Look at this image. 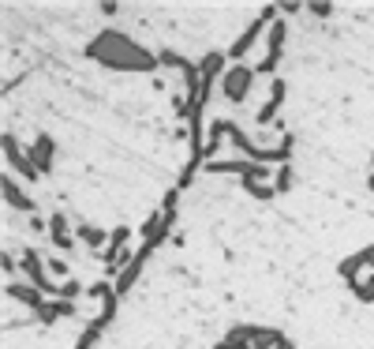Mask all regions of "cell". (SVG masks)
Masks as SVG:
<instances>
[{
	"mask_svg": "<svg viewBox=\"0 0 374 349\" xmlns=\"http://www.w3.org/2000/svg\"><path fill=\"white\" fill-rule=\"evenodd\" d=\"M86 57H94V61L116 68V72H154V68H161L157 53L135 45L127 34H120V31H101L94 42L86 45Z\"/></svg>",
	"mask_w": 374,
	"mask_h": 349,
	"instance_id": "6da1fadb",
	"label": "cell"
},
{
	"mask_svg": "<svg viewBox=\"0 0 374 349\" xmlns=\"http://www.w3.org/2000/svg\"><path fill=\"white\" fill-rule=\"evenodd\" d=\"M274 15H277V8H262V12H258L255 19H251V27H247V31H244V34L236 38V42L228 45V61H232V64H240V61H244V57L251 53V49L258 45V38H262V34H270V27L277 23Z\"/></svg>",
	"mask_w": 374,
	"mask_h": 349,
	"instance_id": "7a4b0ae2",
	"label": "cell"
},
{
	"mask_svg": "<svg viewBox=\"0 0 374 349\" xmlns=\"http://www.w3.org/2000/svg\"><path fill=\"white\" fill-rule=\"evenodd\" d=\"M255 79H258L255 68H247V64H232L228 72L221 75V83H217V87H221V98H225V102H232V105H244Z\"/></svg>",
	"mask_w": 374,
	"mask_h": 349,
	"instance_id": "3957f363",
	"label": "cell"
},
{
	"mask_svg": "<svg viewBox=\"0 0 374 349\" xmlns=\"http://www.w3.org/2000/svg\"><path fill=\"white\" fill-rule=\"evenodd\" d=\"M19 267H23V274H26L30 285H38L45 297H60V282L49 274V267H45V259H42V252H38V248H23V259H19Z\"/></svg>",
	"mask_w": 374,
	"mask_h": 349,
	"instance_id": "277c9868",
	"label": "cell"
},
{
	"mask_svg": "<svg viewBox=\"0 0 374 349\" xmlns=\"http://www.w3.org/2000/svg\"><path fill=\"white\" fill-rule=\"evenodd\" d=\"M4 162H8V173H19L26 184H34L38 177V165L30 162V154L26 151H19V139L12 135V132H4Z\"/></svg>",
	"mask_w": 374,
	"mask_h": 349,
	"instance_id": "5b68a950",
	"label": "cell"
},
{
	"mask_svg": "<svg viewBox=\"0 0 374 349\" xmlns=\"http://www.w3.org/2000/svg\"><path fill=\"white\" fill-rule=\"evenodd\" d=\"M113 315H116V293L101 301V312H98V315H94V319H90V323H86V331L79 334V342H75L72 349H94V342H98L101 334H105V327L113 323Z\"/></svg>",
	"mask_w": 374,
	"mask_h": 349,
	"instance_id": "8992f818",
	"label": "cell"
},
{
	"mask_svg": "<svg viewBox=\"0 0 374 349\" xmlns=\"http://www.w3.org/2000/svg\"><path fill=\"white\" fill-rule=\"evenodd\" d=\"M285 34H288L285 19H277V23L270 27V34H266V57H262V61H258V68H255L258 75H274V72H277L281 49H285Z\"/></svg>",
	"mask_w": 374,
	"mask_h": 349,
	"instance_id": "52a82bcc",
	"label": "cell"
},
{
	"mask_svg": "<svg viewBox=\"0 0 374 349\" xmlns=\"http://www.w3.org/2000/svg\"><path fill=\"white\" fill-rule=\"evenodd\" d=\"M0 188H4V203L12 207V211H23V214H34L38 211V203L30 199L23 188H19L15 181V173H4V181H0Z\"/></svg>",
	"mask_w": 374,
	"mask_h": 349,
	"instance_id": "ba28073f",
	"label": "cell"
},
{
	"mask_svg": "<svg viewBox=\"0 0 374 349\" xmlns=\"http://www.w3.org/2000/svg\"><path fill=\"white\" fill-rule=\"evenodd\" d=\"M150 252H154V248H146V244H143V248H139V252H135V259H131V263L124 267V271L116 274V282H113V289H116V297H124L127 289L135 285V278L143 274V263H146V259H150Z\"/></svg>",
	"mask_w": 374,
	"mask_h": 349,
	"instance_id": "9c48e42d",
	"label": "cell"
},
{
	"mask_svg": "<svg viewBox=\"0 0 374 349\" xmlns=\"http://www.w3.org/2000/svg\"><path fill=\"white\" fill-rule=\"evenodd\" d=\"M4 293L12 297V301H19L23 308H30V312H38V308L45 304V293H42L38 285H30V282H8Z\"/></svg>",
	"mask_w": 374,
	"mask_h": 349,
	"instance_id": "30bf717a",
	"label": "cell"
},
{
	"mask_svg": "<svg viewBox=\"0 0 374 349\" xmlns=\"http://www.w3.org/2000/svg\"><path fill=\"white\" fill-rule=\"evenodd\" d=\"M49 241H53L56 252H72V248H75V237L68 233V214L64 211L49 214Z\"/></svg>",
	"mask_w": 374,
	"mask_h": 349,
	"instance_id": "8fae6325",
	"label": "cell"
},
{
	"mask_svg": "<svg viewBox=\"0 0 374 349\" xmlns=\"http://www.w3.org/2000/svg\"><path fill=\"white\" fill-rule=\"evenodd\" d=\"M281 105H285V79H274V83H270L266 105H258V113H255V124H274Z\"/></svg>",
	"mask_w": 374,
	"mask_h": 349,
	"instance_id": "7c38bea8",
	"label": "cell"
},
{
	"mask_svg": "<svg viewBox=\"0 0 374 349\" xmlns=\"http://www.w3.org/2000/svg\"><path fill=\"white\" fill-rule=\"evenodd\" d=\"M53 151H56V143H53V135H38L34 143H30V162L38 165V173H49L53 169Z\"/></svg>",
	"mask_w": 374,
	"mask_h": 349,
	"instance_id": "4fadbf2b",
	"label": "cell"
},
{
	"mask_svg": "<svg viewBox=\"0 0 374 349\" xmlns=\"http://www.w3.org/2000/svg\"><path fill=\"white\" fill-rule=\"evenodd\" d=\"M75 237L90 248V252H98V255L109 248V233H105V229H98V225H83V222H79L75 225Z\"/></svg>",
	"mask_w": 374,
	"mask_h": 349,
	"instance_id": "5bb4252c",
	"label": "cell"
},
{
	"mask_svg": "<svg viewBox=\"0 0 374 349\" xmlns=\"http://www.w3.org/2000/svg\"><path fill=\"white\" fill-rule=\"evenodd\" d=\"M281 331H274V327H251V346L255 349H277L281 346Z\"/></svg>",
	"mask_w": 374,
	"mask_h": 349,
	"instance_id": "9a60e30c",
	"label": "cell"
},
{
	"mask_svg": "<svg viewBox=\"0 0 374 349\" xmlns=\"http://www.w3.org/2000/svg\"><path fill=\"white\" fill-rule=\"evenodd\" d=\"M363 267H367V263H363V252H356V255L341 259V263H337V274H341V278H345V282L352 285V282H359Z\"/></svg>",
	"mask_w": 374,
	"mask_h": 349,
	"instance_id": "2e32d148",
	"label": "cell"
},
{
	"mask_svg": "<svg viewBox=\"0 0 374 349\" xmlns=\"http://www.w3.org/2000/svg\"><path fill=\"white\" fill-rule=\"evenodd\" d=\"M348 289L356 293V301H363V304H374V274H363L359 282H352Z\"/></svg>",
	"mask_w": 374,
	"mask_h": 349,
	"instance_id": "e0dca14e",
	"label": "cell"
},
{
	"mask_svg": "<svg viewBox=\"0 0 374 349\" xmlns=\"http://www.w3.org/2000/svg\"><path fill=\"white\" fill-rule=\"evenodd\" d=\"M292 181H296V173H292V162L274 169V192H277V195H281V192H288V188H292Z\"/></svg>",
	"mask_w": 374,
	"mask_h": 349,
	"instance_id": "ac0fdd59",
	"label": "cell"
},
{
	"mask_svg": "<svg viewBox=\"0 0 374 349\" xmlns=\"http://www.w3.org/2000/svg\"><path fill=\"white\" fill-rule=\"evenodd\" d=\"M34 319H38V323H56V319H64V312H60V301H45L42 308H38V312H34Z\"/></svg>",
	"mask_w": 374,
	"mask_h": 349,
	"instance_id": "d6986e66",
	"label": "cell"
},
{
	"mask_svg": "<svg viewBox=\"0 0 374 349\" xmlns=\"http://www.w3.org/2000/svg\"><path fill=\"white\" fill-rule=\"evenodd\" d=\"M45 267H49V274H53L56 282H68V278H72V267H68L64 259H56V255H49V259H45Z\"/></svg>",
	"mask_w": 374,
	"mask_h": 349,
	"instance_id": "ffe728a7",
	"label": "cell"
},
{
	"mask_svg": "<svg viewBox=\"0 0 374 349\" xmlns=\"http://www.w3.org/2000/svg\"><path fill=\"white\" fill-rule=\"evenodd\" d=\"M240 184H244V192L255 195V199H274V195H277L274 184H258V181H240Z\"/></svg>",
	"mask_w": 374,
	"mask_h": 349,
	"instance_id": "44dd1931",
	"label": "cell"
},
{
	"mask_svg": "<svg viewBox=\"0 0 374 349\" xmlns=\"http://www.w3.org/2000/svg\"><path fill=\"white\" fill-rule=\"evenodd\" d=\"M75 297H83V282H75V278L60 282V297H56V301H75Z\"/></svg>",
	"mask_w": 374,
	"mask_h": 349,
	"instance_id": "7402d4cb",
	"label": "cell"
},
{
	"mask_svg": "<svg viewBox=\"0 0 374 349\" xmlns=\"http://www.w3.org/2000/svg\"><path fill=\"white\" fill-rule=\"evenodd\" d=\"M157 64L161 68H184V57H176L173 49H161V53H157Z\"/></svg>",
	"mask_w": 374,
	"mask_h": 349,
	"instance_id": "603a6c76",
	"label": "cell"
},
{
	"mask_svg": "<svg viewBox=\"0 0 374 349\" xmlns=\"http://www.w3.org/2000/svg\"><path fill=\"white\" fill-rule=\"evenodd\" d=\"M307 12H311V15H318V19H326V15H333V4H311Z\"/></svg>",
	"mask_w": 374,
	"mask_h": 349,
	"instance_id": "cb8c5ba5",
	"label": "cell"
},
{
	"mask_svg": "<svg viewBox=\"0 0 374 349\" xmlns=\"http://www.w3.org/2000/svg\"><path fill=\"white\" fill-rule=\"evenodd\" d=\"M277 12H281V15H296L299 4H296V0H285V4H277Z\"/></svg>",
	"mask_w": 374,
	"mask_h": 349,
	"instance_id": "d4e9b609",
	"label": "cell"
},
{
	"mask_svg": "<svg viewBox=\"0 0 374 349\" xmlns=\"http://www.w3.org/2000/svg\"><path fill=\"white\" fill-rule=\"evenodd\" d=\"M4 274H8V278L19 274V271H15V255H12V252H4Z\"/></svg>",
	"mask_w": 374,
	"mask_h": 349,
	"instance_id": "484cf974",
	"label": "cell"
},
{
	"mask_svg": "<svg viewBox=\"0 0 374 349\" xmlns=\"http://www.w3.org/2000/svg\"><path fill=\"white\" fill-rule=\"evenodd\" d=\"M363 263H367V267H371V274H374V244L363 248Z\"/></svg>",
	"mask_w": 374,
	"mask_h": 349,
	"instance_id": "4316f807",
	"label": "cell"
},
{
	"mask_svg": "<svg viewBox=\"0 0 374 349\" xmlns=\"http://www.w3.org/2000/svg\"><path fill=\"white\" fill-rule=\"evenodd\" d=\"M217 349H255V346H251V342H221Z\"/></svg>",
	"mask_w": 374,
	"mask_h": 349,
	"instance_id": "83f0119b",
	"label": "cell"
},
{
	"mask_svg": "<svg viewBox=\"0 0 374 349\" xmlns=\"http://www.w3.org/2000/svg\"><path fill=\"white\" fill-rule=\"evenodd\" d=\"M277 349H296V346H292L288 338H281V346H277Z\"/></svg>",
	"mask_w": 374,
	"mask_h": 349,
	"instance_id": "f1b7e54d",
	"label": "cell"
}]
</instances>
